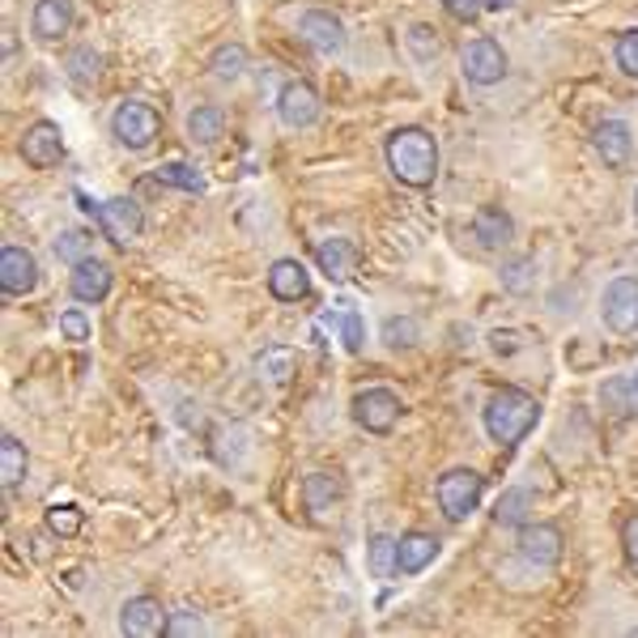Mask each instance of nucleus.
<instances>
[{
  "mask_svg": "<svg viewBox=\"0 0 638 638\" xmlns=\"http://www.w3.org/2000/svg\"><path fill=\"white\" fill-rule=\"evenodd\" d=\"M383 154H387V170L401 179L404 188H430L434 175H439V145L418 124L396 128L383 145Z\"/></svg>",
  "mask_w": 638,
  "mask_h": 638,
  "instance_id": "f257e3e1",
  "label": "nucleus"
},
{
  "mask_svg": "<svg viewBox=\"0 0 638 638\" xmlns=\"http://www.w3.org/2000/svg\"><path fill=\"white\" fill-rule=\"evenodd\" d=\"M481 422H485V434L494 439L498 448H516L523 434L541 422V404L532 401L528 392H520V387H498L494 396L485 401Z\"/></svg>",
  "mask_w": 638,
  "mask_h": 638,
  "instance_id": "f03ea898",
  "label": "nucleus"
},
{
  "mask_svg": "<svg viewBox=\"0 0 638 638\" xmlns=\"http://www.w3.org/2000/svg\"><path fill=\"white\" fill-rule=\"evenodd\" d=\"M111 132H116V141L124 149H149L163 132V116H158V107H149L141 98H128L111 116Z\"/></svg>",
  "mask_w": 638,
  "mask_h": 638,
  "instance_id": "7ed1b4c3",
  "label": "nucleus"
},
{
  "mask_svg": "<svg viewBox=\"0 0 638 638\" xmlns=\"http://www.w3.org/2000/svg\"><path fill=\"white\" fill-rule=\"evenodd\" d=\"M481 490H485V477L473 473V469H451V473L439 477V485H434V498H439V507H443V516L448 520H469L477 511V502H481Z\"/></svg>",
  "mask_w": 638,
  "mask_h": 638,
  "instance_id": "20e7f679",
  "label": "nucleus"
},
{
  "mask_svg": "<svg viewBox=\"0 0 638 638\" xmlns=\"http://www.w3.org/2000/svg\"><path fill=\"white\" fill-rule=\"evenodd\" d=\"M95 222H98V230H102V238H111L116 247H132L145 230V213L132 196H111V200H102L95 209Z\"/></svg>",
  "mask_w": 638,
  "mask_h": 638,
  "instance_id": "39448f33",
  "label": "nucleus"
},
{
  "mask_svg": "<svg viewBox=\"0 0 638 638\" xmlns=\"http://www.w3.org/2000/svg\"><path fill=\"white\" fill-rule=\"evenodd\" d=\"M600 320L609 332H635L638 328V282L635 277H617L605 285V298H600Z\"/></svg>",
  "mask_w": 638,
  "mask_h": 638,
  "instance_id": "423d86ee",
  "label": "nucleus"
},
{
  "mask_svg": "<svg viewBox=\"0 0 638 638\" xmlns=\"http://www.w3.org/2000/svg\"><path fill=\"white\" fill-rule=\"evenodd\" d=\"M354 422L371 434H387L392 425L401 422V396L387 387H366L354 396Z\"/></svg>",
  "mask_w": 638,
  "mask_h": 638,
  "instance_id": "0eeeda50",
  "label": "nucleus"
},
{
  "mask_svg": "<svg viewBox=\"0 0 638 638\" xmlns=\"http://www.w3.org/2000/svg\"><path fill=\"white\" fill-rule=\"evenodd\" d=\"M22 158H26V166H35V170L60 166V158H65V132H60V124L35 119V124L22 132Z\"/></svg>",
  "mask_w": 638,
  "mask_h": 638,
  "instance_id": "6e6552de",
  "label": "nucleus"
},
{
  "mask_svg": "<svg viewBox=\"0 0 638 638\" xmlns=\"http://www.w3.org/2000/svg\"><path fill=\"white\" fill-rule=\"evenodd\" d=\"M460 69L473 86H498L507 77V51L498 48L494 39H473L460 51Z\"/></svg>",
  "mask_w": 638,
  "mask_h": 638,
  "instance_id": "1a4fd4ad",
  "label": "nucleus"
},
{
  "mask_svg": "<svg viewBox=\"0 0 638 638\" xmlns=\"http://www.w3.org/2000/svg\"><path fill=\"white\" fill-rule=\"evenodd\" d=\"M166 609L163 600H154V596H132V600H124V609H119V635L128 638H158L166 635Z\"/></svg>",
  "mask_w": 638,
  "mask_h": 638,
  "instance_id": "9d476101",
  "label": "nucleus"
},
{
  "mask_svg": "<svg viewBox=\"0 0 638 638\" xmlns=\"http://www.w3.org/2000/svg\"><path fill=\"white\" fill-rule=\"evenodd\" d=\"M520 558L532 567H558L562 562V528L558 523H523L520 528Z\"/></svg>",
  "mask_w": 638,
  "mask_h": 638,
  "instance_id": "9b49d317",
  "label": "nucleus"
},
{
  "mask_svg": "<svg viewBox=\"0 0 638 638\" xmlns=\"http://www.w3.org/2000/svg\"><path fill=\"white\" fill-rule=\"evenodd\" d=\"M277 116H282L285 128H311V124L320 119V95H315V86H307V81H289V86H282V95H277Z\"/></svg>",
  "mask_w": 638,
  "mask_h": 638,
  "instance_id": "f8f14e48",
  "label": "nucleus"
},
{
  "mask_svg": "<svg viewBox=\"0 0 638 638\" xmlns=\"http://www.w3.org/2000/svg\"><path fill=\"white\" fill-rule=\"evenodd\" d=\"M298 35H303L320 56L345 51V26H341V18H332L328 9H307V13L298 18Z\"/></svg>",
  "mask_w": 638,
  "mask_h": 638,
  "instance_id": "ddd939ff",
  "label": "nucleus"
},
{
  "mask_svg": "<svg viewBox=\"0 0 638 638\" xmlns=\"http://www.w3.org/2000/svg\"><path fill=\"white\" fill-rule=\"evenodd\" d=\"M77 22V9H72V0H35V13H30V30H35V39H43V43H56V39H65Z\"/></svg>",
  "mask_w": 638,
  "mask_h": 638,
  "instance_id": "4468645a",
  "label": "nucleus"
},
{
  "mask_svg": "<svg viewBox=\"0 0 638 638\" xmlns=\"http://www.w3.org/2000/svg\"><path fill=\"white\" fill-rule=\"evenodd\" d=\"M39 285V264H35V256L26 252V247H4L0 252V289L4 294H30Z\"/></svg>",
  "mask_w": 638,
  "mask_h": 638,
  "instance_id": "2eb2a0df",
  "label": "nucleus"
},
{
  "mask_svg": "<svg viewBox=\"0 0 638 638\" xmlns=\"http://www.w3.org/2000/svg\"><path fill=\"white\" fill-rule=\"evenodd\" d=\"M591 145H596V154H600L605 166H626L630 154H635V132H630V124H621V119H605V124L591 132Z\"/></svg>",
  "mask_w": 638,
  "mask_h": 638,
  "instance_id": "dca6fc26",
  "label": "nucleus"
},
{
  "mask_svg": "<svg viewBox=\"0 0 638 638\" xmlns=\"http://www.w3.org/2000/svg\"><path fill=\"white\" fill-rule=\"evenodd\" d=\"M439 537H430L422 528H413V532H404L401 541H396V575H422L434 558H439Z\"/></svg>",
  "mask_w": 638,
  "mask_h": 638,
  "instance_id": "f3484780",
  "label": "nucleus"
},
{
  "mask_svg": "<svg viewBox=\"0 0 638 638\" xmlns=\"http://www.w3.org/2000/svg\"><path fill=\"white\" fill-rule=\"evenodd\" d=\"M268 294L277 303H298L311 294V273L303 261H277L268 268Z\"/></svg>",
  "mask_w": 638,
  "mask_h": 638,
  "instance_id": "a211bd4d",
  "label": "nucleus"
},
{
  "mask_svg": "<svg viewBox=\"0 0 638 638\" xmlns=\"http://www.w3.org/2000/svg\"><path fill=\"white\" fill-rule=\"evenodd\" d=\"M69 289H72V298H81V303H102V298L111 294V264L95 261V256L72 264Z\"/></svg>",
  "mask_w": 638,
  "mask_h": 638,
  "instance_id": "6ab92c4d",
  "label": "nucleus"
},
{
  "mask_svg": "<svg viewBox=\"0 0 638 638\" xmlns=\"http://www.w3.org/2000/svg\"><path fill=\"white\" fill-rule=\"evenodd\" d=\"M473 238L485 247V252L507 247V243L516 238V222H511V213H502L498 205H481L477 217H473Z\"/></svg>",
  "mask_w": 638,
  "mask_h": 638,
  "instance_id": "aec40b11",
  "label": "nucleus"
},
{
  "mask_svg": "<svg viewBox=\"0 0 638 638\" xmlns=\"http://www.w3.org/2000/svg\"><path fill=\"white\" fill-rule=\"evenodd\" d=\"M315 261H320V273L328 277V282H345L350 273H354V243L350 238H324L320 247H315Z\"/></svg>",
  "mask_w": 638,
  "mask_h": 638,
  "instance_id": "412c9836",
  "label": "nucleus"
},
{
  "mask_svg": "<svg viewBox=\"0 0 638 638\" xmlns=\"http://www.w3.org/2000/svg\"><path fill=\"white\" fill-rule=\"evenodd\" d=\"M26 469H30L26 443H22V439H13V434H4V439H0V485H4V490L22 485Z\"/></svg>",
  "mask_w": 638,
  "mask_h": 638,
  "instance_id": "4be33fe9",
  "label": "nucleus"
},
{
  "mask_svg": "<svg viewBox=\"0 0 638 638\" xmlns=\"http://www.w3.org/2000/svg\"><path fill=\"white\" fill-rule=\"evenodd\" d=\"M256 371H261V379H268V383H289L294 371H298V354L285 350V345H268L264 354H256Z\"/></svg>",
  "mask_w": 638,
  "mask_h": 638,
  "instance_id": "5701e85b",
  "label": "nucleus"
},
{
  "mask_svg": "<svg viewBox=\"0 0 638 638\" xmlns=\"http://www.w3.org/2000/svg\"><path fill=\"white\" fill-rule=\"evenodd\" d=\"M222 132H226V116H222V107L205 102V107H196V111L188 116V137L196 145H217L222 141Z\"/></svg>",
  "mask_w": 638,
  "mask_h": 638,
  "instance_id": "b1692460",
  "label": "nucleus"
},
{
  "mask_svg": "<svg viewBox=\"0 0 638 638\" xmlns=\"http://www.w3.org/2000/svg\"><path fill=\"white\" fill-rule=\"evenodd\" d=\"M43 523H48L51 537H60V541H72V537L81 532L86 516H81V507H72V502H51L48 511H43Z\"/></svg>",
  "mask_w": 638,
  "mask_h": 638,
  "instance_id": "393cba45",
  "label": "nucleus"
},
{
  "mask_svg": "<svg viewBox=\"0 0 638 638\" xmlns=\"http://www.w3.org/2000/svg\"><path fill=\"white\" fill-rule=\"evenodd\" d=\"M303 498H307V511L324 516L332 502L341 498V481L332 473H311L307 481H303Z\"/></svg>",
  "mask_w": 638,
  "mask_h": 638,
  "instance_id": "a878e982",
  "label": "nucleus"
},
{
  "mask_svg": "<svg viewBox=\"0 0 638 638\" xmlns=\"http://www.w3.org/2000/svg\"><path fill=\"white\" fill-rule=\"evenodd\" d=\"M528 511H532V494L528 490H507V494L498 498L494 520L502 528H520V523H528Z\"/></svg>",
  "mask_w": 638,
  "mask_h": 638,
  "instance_id": "bb28decb",
  "label": "nucleus"
},
{
  "mask_svg": "<svg viewBox=\"0 0 638 638\" xmlns=\"http://www.w3.org/2000/svg\"><path fill=\"white\" fill-rule=\"evenodd\" d=\"M65 69H69V77L77 86H95L98 72H102V56L95 48H72L65 56Z\"/></svg>",
  "mask_w": 638,
  "mask_h": 638,
  "instance_id": "cd10ccee",
  "label": "nucleus"
},
{
  "mask_svg": "<svg viewBox=\"0 0 638 638\" xmlns=\"http://www.w3.org/2000/svg\"><path fill=\"white\" fill-rule=\"evenodd\" d=\"M209 69L213 77H222V81H235V77H243V69H247V48H243V43H222V48L213 51Z\"/></svg>",
  "mask_w": 638,
  "mask_h": 638,
  "instance_id": "c85d7f7f",
  "label": "nucleus"
},
{
  "mask_svg": "<svg viewBox=\"0 0 638 638\" xmlns=\"http://www.w3.org/2000/svg\"><path fill=\"white\" fill-rule=\"evenodd\" d=\"M51 247H56V256H60L65 264H81V261H90L95 238L86 235V230H60V238H56Z\"/></svg>",
  "mask_w": 638,
  "mask_h": 638,
  "instance_id": "c756f323",
  "label": "nucleus"
},
{
  "mask_svg": "<svg viewBox=\"0 0 638 638\" xmlns=\"http://www.w3.org/2000/svg\"><path fill=\"white\" fill-rule=\"evenodd\" d=\"M154 179L166 184V188H184V192H205V179L192 170L188 163H163L154 170Z\"/></svg>",
  "mask_w": 638,
  "mask_h": 638,
  "instance_id": "7c9ffc66",
  "label": "nucleus"
},
{
  "mask_svg": "<svg viewBox=\"0 0 638 638\" xmlns=\"http://www.w3.org/2000/svg\"><path fill=\"white\" fill-rule=\"evenodd\" d=\"M366 562H371L375 579H392L396 575V541L392 537H375L371 549H366Z\"/></svg>",
  "mask_w": 638,
  "mask_h": 638,
  "instance_id": "2f4dec72",
  "label": "nucleus"
},
{
  "mask_svg": "<svg viewBox=\"0 0 638 638\" xmlns=\"http://www.w3.org/2000/svg\"><path fill=\"white\" fill-rule=\"evenodd\" d=\"M404 43H409V51H413V60L430 65V60L439 56V30H430V26H413V30L404 35Z\"/></svg>",
  "mask_w": 638,
  "mask_h": 638,
  "instance_id": "473e14b6",
  "label": "nucleus"
},
{
  "mask_svg": "<svg viewBox=\"0 0 638 638\" xmlns=\"http://www.w3.org/2000/svg\"><path fill=\"white\" fill-rule=\"evenodd\" d=\"M383 341H387L392 350H409V345L418 341V320H413V315H392V320L383 324Z\"/></svg>",
  "mask_w": 638,
  "mask_h": 638,
  "instance_id": "72a5a7b5",
  "label": "nucleus"
},
{
  "mask_svg": "<svg viewBox=\"0 0 638 638\" xmlns=\"http://www.w3.org/2000/svg\"><path fill=\"white\" fill-rule=\"evenodd\" d=\"M341 341L350 354H362V341H366V328H362V315H357L350 303H341Z\"/></svg>",
  "mask_w": 638,
  "mask_h": 638,
  "instance_id": "f704fd0d",
  "label": "nucleus"
},
{
  "mask_svg": "<svg viewBox=\"0 0 638 638\" xmlns=\"http://www.w3.org/2000/svg\"><path fill=\"white\" fill-rule=\"evenodd\" d=\"M502 285L511 289V294H528L532 289V261H511L502 268Z\"/></svg>",
  "mask_w": 638,
  "mask_h": 638,
  "instance_id": "c9c22d12",
  "label": "nucleus"
},
{
  "mask_svg": "<svg viewBox=\"0 0 638 638\" xmlns=\"http://www.w3.org/2000/svg\"><path fill=\"white\" fill-rule=\"evenodd\" d=\"M617 69L626 77H638V30H626L617 39Z\"/></svg>",
  "mask_w": 638,
  "mask_h": 638,
  "instance_id": "e433bc0d",
  "label": "nucleus"
},
{
  "mask_svg": "<svg viewBox=\"0 0 638 638\" xmlns=\"http://www.w3.org/2000/svg\"><path fill=\"white\" fill-rule=\"evenodd\" d=\"M205 630V621H200V614H170L166 617V638H188V635H200Z\"/></svg>",
  "mask_w": 638,
  "mask_h": 638,
  "instance_id": "4c0bfd02",
  "label": "nucleus"
},
{
  "mask_svg": "<svg viewBox=\"0 0 638 638\" xmlns=\"http://www.w3.org/2000/svg\"><path fill=\"white\" fill-rule=\"evenodd\" d=\"M60 332H65V341H90V320L72 307L60 315Z\"/></svg>",
  "mask_w": 638,
  "mask_h": 638,
  "instance_id": "58836bf2",
  "label": "nucleus"
},
{
  "mask_svg": "<svg viewBox=\"0 0 638 638\" xmlns=\"http://www.w3.org/2000/svg\"><path fill=\"white\" fill-rule=\"evenodd\" d=\"M443 9H448V18H455V22H477L485 13V0H443Z\"/></svg>",
  "mask_w": 638,
  "mask_h": 638,
  "instance_id": "ea45409f",
  "label": "nucleus"
},
{
  "mask_svg": "<svg viewBox=\"0 0 638 638\" xmlns=\"http://www.w3.org/2000/svg\"><path fill=\"white\" fill-rule=\"evenodd\" d=\"M621 544H626V558H630V562L638 567V511L626 523H621Z\"/></svg>",
  "mask_w": 638,
  "mask_h": 638,
  "instance_id": "a19ab883",
  "label": "nucleus"
},
{
  "mask_svg": "<svg viewBox=\"0 0 638 638\" xmlns=\"http://www.w3.org/2000/svg\"><path fill=\"white\" fill-rule=\"evenodd\" d=\"M490 341H494V354H516V350H520V341H516V332H494Z\"/></svg>",
  "mask_w": 638,
  "mask_h": 638,
  "instance_id": "79ce46f5",
  "label": "nucleus"
},
{
  "mask_svg": "<svg viewBox=\"0 0 638 638\" xmlns=\"http://www.w3.org/2000/svg\"><path fill=\"white\" fill-rule=\"evenodd\" d=\"M507 4H516V0H485V9H507Z\"/></svg>",
  "mask_w": 638,
  "mask_h": 638,
  "instance_id": "37998d69",
  "label": "nucleus"
},
{
  "mask_svg": "<svg viewBox=\"0 0 638 638\" xmlns=\"http://www.w3.org/2000/svg\"><path fill=\"white\" fill-rule=\"evenodd\" d=\"M635 217H638V192H635Z\"/></svg>",
  "mask_w": 638,
  "mask_h": 638,
  "instance_id": "c03bdc74",
  "label": "nucleus"
},
{
  "mask_svg": "<svg viewBox=\"0 0 638 638\" xmlns=\"http://www.w3.org/2000/svg\"><path fill=\"white\" fill-rule=\"evenodd\" d=\"M635 396H638V375H635Z\"/></svg>",
  "mask_w": 638,
  "mask_h": 638,
  "instance_id": "a18cd8bd",
  "label": "nucleus"
}]
</instances>
